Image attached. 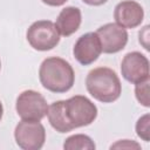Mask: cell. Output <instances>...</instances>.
Segmentation results:
<instances>
[{
  "mask_svg": "<svg viewBox=\"0 0 150 150\" xmlns=\"http://www.w3.org/2000/svg\"><path fill=\"white\" fill-rule=\"evenodd\" d=\"M2 116H4V105H2V102L0 101V121L2 120Z\"/></svg>",
  "mask_w": 150,
  "mask_h": 150,
  "instance_id": "20",
  "label": "cell"
},
{
  "mask_svg": "<svg viewBox=\"0 0 150 150\" xmlns=\"http://www.w3.org/2000/svg\"><path fill=\"white\" fill-rule=\"evenodd\" d=\"M39 80L41 86L48 91L63 94L73 88L75 73L67 60L59 56H50L41 62Z\"/></svg>",
  "mask_w": 150,
  "mask_h": 150,
  "instance_id": "1",
  "label": "cell"
},
{
  "mask_svg": "<svg viewBox=\"0 0 150 150\" xmlns=\"http://www.w3.org/2000/svg\"><path fill=\"white\" fill-rule=\"evenodd\" d=\"M60 33L50 20H38L33 22L26 33L30 47L39 52H47L55 48L60 42Z\"/></svg>",
  "mask_w": 150,
  "mask_h": 150,
  "instance_id": "4",
  "label": "cell"
},
{
  "mask_svg": "<svg viewBox=\"0 0 150 150\" xmlns=\"http://www.w3.org/2000/svg\"><path fill=\"white\" fill-rule=\"evenodd\" d=\"M101 53V42L95 32H89L81 35L73 47V55L75 60L82 66H89L94 63Z\"/></svg>",
  "mask_w": 150,
  "mask_h": 150,
  "instance_id": "9",
  "label": "cell"
},
{
  "mask_svg": "<svg viewBox=\"0 0 150 150\" xmlns=\"http://www.w3.org/2000/svg\"><path fill=\"white\" fill-rule=\"evenodd\" d=\"M64 111L74 129L90 125L98 114L96 104L83 95H75L64 100Z\"/></svg>",
  "mask_w": 150,
  "mask_h": 150,
  "instance_id": "3",
  "label": "cell"
},
{
  "mask_svg": "<svg viewBox=\"0 0 150 150\" xmlns=\"http://www.w3.org/2000/svg\"><path fill=\"white\" fill-rule=\"evenodd\" d=\"M47 117H48V122L52 125V128L60 134H66V132L74 130L64 111V100H59L49 104Z\"/></svg>",
  "mask_w": 150,
  "mask_h": 150,
  "instance_id": "12",
  "label": "cell"
},
{
  "mask_svg": "<svg viewBox=\"0 0 150 150\" xmlns=\"http://www.w3.org/2000/svg\"><path fill=\"white\" fill-rule=\"evenodd\" d=\"M15 110L21 120L41 121L47 116L48 103L42 94L28 89L20 93L16 97Z\"/></svg>",
  "mask_w": 150,
  "mask_h": 150,
  "instance_id": "5",
  "label": "cell"
},
{
  "mask_svg": "<svg viewBox=\"0 0 150 150\" xmlns=\"http://www.w3.org/2000/svg\"><path fill=\"white\" fill-rule=\"evenodd\" d=\"M96 144L89 137L84 134H75L69 137H67L63 142V149L64 150H95Z\"/></svg>",
  "mask_w": 150,
  "mask_h": 150,
  "instance_id": "13",
  "label": "cell"
},
{
  "mask_svg": "<svg viewBox=\"0 0 150 150\" xmlns=\"http://www.w3.org/2000/svg\"><path fill=\"white\" fill-rule=\"evenodd\" d=\"M135 97L138 103L145 108L150 107V98H149V80L135 84Z\"/></svg>",
  "mask_w": 150,
  "mask_h": 150,
  "instance_id": "15",
  "label": "cell"
},
{
  "mask_svg": "<svg viewBox=\"0 0 150 150\" xmlns=\"http://www.w3.org/2000/svg\"><path fill=\"white\" fill-rule=\"evenodd\" d=\"M149 25H146L138 33V41L146 50H149Z\"/></svg>",
  "mask_w": 150,
  "mask_h": 150,
  "instance_id": "17",
  "label": "cell"
},
{
  "mask_svg": "<svg viewBox=\"0 0 150 150\" xmlns=\"http://www.w3.org/2000/svg\"><path fill=\"white\" fill-rule=\"evenodd\" d=\"M81 1L86 5H88V6H102L108 0H81Z\"/></svg>",
  "mask_w": 150,
  "mask_h": 150,
  "instance_id": "19",
  "label": "cell"
},
{
  "mask_svg": "<svg viewBox=\"0 0 150 150\" xmlns=\"http://www.w3.org/2000/svg\"><path fill=\"white\" fill-rule=\"evenodd\" d=\"M136 135L144 142L150 141V115L146 112L143 116H141L135 125Z\"/></svg>",
  "mask_w": 150,
  "mask_h": 150,
  "instance_id": "14",
  "label": "cell"
},
{
  "mask_svg": "<svg viewBox=\"0 0 150 150\" xmlns=\"http://www.w3.org/2000/svg\"><path fill=\"white\" fill-rule=\"evenodd\" d=\"M121 74L130 83H139L149 80V60L141 52L127 53L121 62Z\"/></svg>",
  "mask_w": 150,
  "mask_h": 150,
  "instance_id": "8",
  "label": "cell"
},
{
  "mask_svg": "<svg viewBox=\"0 0 150 150\" xmlns=\"http://www.w3.org/2000/svg\"><path fill=\"white\" fill-rule=\"evenodd\" d=\"M114 19L117 25L125 29L138 27L144 19V9L135 0H123L115 6Z\"/></svg>",
  "mask_w": 150,
  "mask_h": 150,
  "instance_id": "10",
  "label": "cell"
},
{
  "mask_svg": "<svg viewBox=\"0 0 150 150\" xmlns=\"http://www.w3.org/2000/svg\"><path fill=\"white\" fill-rule=\"evenodd\" d=\"M82 22V13L79 7L67 6L59 13L55 26L62 36H70L79 30Z\"/></svg>",
  "mask_w": 150,
  "mask_h": 150,
  "instance_id": "11",
  "label": "cell"
},
{
  "mask_svg": "<svg viewBox=\"0 0 150 150\" xmlns=\"http://www.w3.org/2000/svg\"><path fill=\"white\" fill-rule=\"evenodd\" d=\"M100 39L102 53L115 54L125 48L128 43V32L116 22H108L97 28L95 32Z\"/></svg>",
  "mask_w": 150,
  "mask_h": 150,
  "instance_id": "7",
  "label": "cell"
},
{
  "mask_svg": "<svg viewBox=\"0 0 150 150\" xmlns=\"http://www.w3.org/2000/svg\"><path fill=\"white\" fill-rule=\"evenodd\" d=\"M86 88L91 97L102 103H112L122 94V84L118 75L108 67L91 69L86 77Z\"/></svg>",
  "mask_w": 150,
  "mask_h": 150,
  "instance_id": "2",
  "label": "cell"
},
{
  "mask_svg": "<svg viewBox=\"0 0 150 150\" xmlns=\"http://www.w3.org/2000/svg\"><path fill=\"white\" fill-rule=\"evenodd\" d=\"M110 149H127V150H139L141 144L132 139H120L110 145Z\"/></svg>",
  "mask_w": 150,
  "mask_h": 150,
  "instance_id": "16",
  "label": "cell"
},
{
  "mask_svg": "<svg viewBox=\"0 0 150 150\" xmlns=\"http://www.w3.org/2000/svg\"><path fill=\"white\" fill-rule=\"evenodd\" d=\"M45 5L47 6H52V7H59V6H62L64 5L68 0H41Z\"/></svg>",
  "mask_w": 150,
  "mask_h": 150,
  "instance_id": "18",
  "label": "cell"
},
{
  "mask_svg": "<svg viewBox=\"0 0 150 150\" xmlns=\"http://www.w3.org/2000/svg\"><path fill=\"white\" fill-rule=\"evenodd\" d=\"M0 70H1V60H0Z\"/></svg>",
  "mask_w": 150,
  "mask_h": 150,
  "instance_id": "21",
  "label": "cell"
},
{
  "mask_svg": "<svg viewBox=\"0 0 150 150\" xmlns=\"http://www.w3.org/2000/svg\"><path fill=\"white\" fill-rule=\"evenodd\" d=\"M14 139L22 150H40L46 142V129L40 121L21 120L15 125Z\"/></svg>",
  "mask_w": 150,
  "mask_h": 150,
  "instance_id": "6",
  "label": "cell"
}]
</instances>
